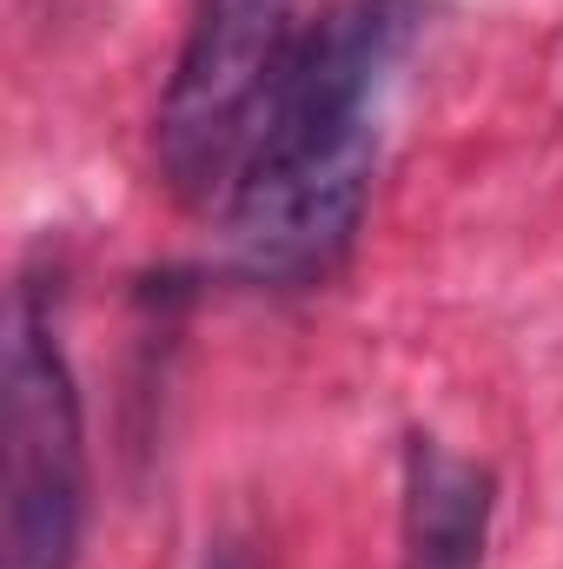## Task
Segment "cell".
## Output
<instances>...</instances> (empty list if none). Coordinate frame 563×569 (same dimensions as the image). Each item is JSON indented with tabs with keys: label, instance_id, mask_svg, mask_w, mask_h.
I'll use <instances>...</instances> for the list:
<instances>
[{
	"label": "cell",
	"instance_id": "cell-1",
	"mask_svg": "<svg viewBox=\"0 0 563 569\" xmlns=\"http://www.w3.org/2000/svg\"><path fill=\"white\" fill-rule=\"evenodd\" d=\"M412 27V0H332L298 33L273 113L219 206L226 259L253 284H318L345 259L372 199L378 93Z\"/></svg>",
	"mask_w": 563,
	"mask_h": 569
},
{
	"label": "cell",
	"instance_id": "cell-2",
	"mask_svg": "<svg viewBox=\"0 0 563 569\" xmlns=\"http://www.w3.org/2000/svg\"><path fill=\"white\" fill-rule=\"evenodd\" d=\"M298 0H199L159 100V172L192 206H226L298 47Z\"/></svg>",
	"mask_w": 563,
	"mask_h": 569
},
{
	"label": "cell",
	"instance_id": "cell-3",
	"mask_svg": "<svg viewBox=\"0 0 563 569\" xmlns=\"http://www.w3.org/2000/svg\"><path fill=\"white\" fill-rule=\"evenodd\" d=\"M87 517L80 391L33 291L7 345V483H0V569H73Z\"/></svg>",
	"mask_w": 563,
	"mask_h": 569
},
{
	"label": "cell",
	"instance_id": "cell-4",
	"mask_svg": "<svg viewBox=\"0 0 563 569\" xmlns=\"http://www.w3.org/2000/svg\"><path fill=\"white\" fill-rule=\"evenodd\" d=\"M497 483L484 463L457 457L437 437L405 450V563L398 569H484Z\"/></svg>",
	"mask_w": 563,
	"mask_h": 569
},
{
	"label": "cell",
	"instance_id": "cell-5",
	"mask_svg": "<svg viewBox=\"0 0 563 569\" xmlns=\"http://www.w3.org/2000/svg\"><path fill=\"white\" fill-rule=\"evenodd\" d=\"M199 569H259V557H253L246 543H213V550H206V563H199Z\"/></svg>",
	"mask_w": 563,
	"mask_h": 569
}]
</instances>
